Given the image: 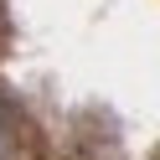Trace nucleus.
<instances>
[{"label":"nucleus","mask_w":160,"mask_h":160,"mask_svg":"<svg viewBox=\"0 0 160 160\" xmlns=\"http://www.w3.org/2000/svg\"><path fill=\"white\" fill-rule=\"evenodd\" d=\"M0 160H21V124L5 98H0Z\"/></svg>","instance_id":"1"}]
</instances>
